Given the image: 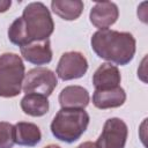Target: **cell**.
Segmentation results:
<instances>
[{"mask_svg":"<svg viewBox=\"0 0 148 148\" xmlns=\"http://www.w3.org/2000/svg\"><path fill=\"white\" fill-rule=\"evenodd\" d=\"M53 30L54 23L47 7L42 2H30L23 9L22 16L10 24L8 38L21 47L31 42L49 39Z\"/></svg>","mask_w":148,"mask_h":148,"instance_id":"obj_1","label":"cell"},{"mask_svg":"<svg viewBox=\"0 0 148 148\" xmlns=\"http://www.w3.org/2000/svg\"><path fill=\"white\" fill-rule=\"evenodd\" d=\"M97 57L116 65H127L135 54L136 42L132 34L110 29L96 31L90 39Z\"/></svg>","mask_w":148,"mask_h":148,"instance_id":"obj_2","label":"cell"},{"mask_svg":"<svg viewBox=\"0 0 148 148\" xmlns=\"http://www.w3.org/2000/svg\"><path fill=\"white\" fill-rule=\"evenodd\" d=\"M89 125V114L83 109H60L51 123L53 136L72 143L81 138Z\"/></svg>","mask_w":148,"mask_h":148,"instance_id":"obj_3","label":"cell"},{"mask_svg":"<svg viewBox=\"0 0 148 148\" xmlns=\"http://www.w3.org/2000/svg\"><path fill=\"white\" fill-rule=\"evenodd\" d=\"M24 76V64L18 54L7 52L0 56V97L17 96L22 90Z\"/></svg>","mask_w":148,"mask_h":148,"instance_id":"obj_4","label":"cell"},{"mask_svg":"<svg viewBox=\"0 0 148 148\" xmlns=\"http://www.w3.org/2000/svg\"><path fill=\"white\" fill-rule=\"evenodd\" d=\"M58 84L56 74L45 67H36L30 69L23 80L22 89L25 94H39L49 97Z\"/></svg>","mask_w":148,"mask_h":148,"instance_id":"obj_5","label":"cell"},{"mask_svg":"<svg viewBox=\"0 0 148 148\" xmlns=\"http://www.w3.org/2000/svg\"><path fill=\"white\" fill-rule=\"evenodd\" d=\"M128 135L126 123L120 118H110L104 123L101 135L95 142L97 148H124Z\"/></svg>","mask_w":148,"mask_h":148,"instance_id":"obj_6","label":"cell"},{"mask_svg":"<svg viewBox=\"0 0 148 148\" xmlns=\"http://www.w3.org/2000/svg\"><path fill=\"white\" fill-rule=\"evenodd\" d=\"M88 71V61L86 57L77 51L65 52L58 62L57 75L64 80H75L82 77Z\"/></svg>","mask_w":148,"mask_h":148,"instance_id":"obj_7","label":"cell"},{"mask_svg":"<svg viewBox=\"0 0 148 148\" xmlns=\"http://www.w3.org/2000/svg\"><path fill=\"white\" fill-rule=\"evenodd\" d=\"M118 16H119L118 7L114 2L111 1L96 2L89 14L91 24L98 28V30L109 29V27L116 23Z\"/></svg>","mask_w":148,"mask_h":148,"instance_id":"obj_8","label":"cell"},{"mask_svg":"<svg viewBox=\"0 0 148 148\" xmlns=\"http://www.w3.org/2000/svg\"><path fill=\"white\" fill-rule=\"evenodd\" d=\"M23 59L34 65H46L52 60L50 39L31 42L20 47Z\"/></svg>","mask_w":148,"mask_h":148,"instance_id":"obj_9","label":"cell"},{"mask_svg":"<svg viewBox=\"0 0 148 148\" xmlns=\"http://www.w3.org/2000/svg\"><path fill=\"white\" fill-rule=\"evenodd\" d=\"M121 81V75L117 66L111 65L110 62L102 64L92 75V83L95 89L105 90L116 88Z\"/></svg>","mask_w":148,"mask_h":148,"instance_id":"obj_10","label":"cell"},{"mask_svg":"<svg viewBox=\"0 0 148 148\" xmlns=\"http://www.w3.org/2000/svg\"><path fill=\"white\" fill-rule=\"evenodd\" d=\"M89 101L88 90L81 86L65 87L59 94V103L62 109H84Z\"/></svg>","mask_w":148,"mask_h":148,"instance_id":"obj_11","label":"cell"},{"mask_svg":"<svg viewBox=\"0 0 148 148\" xmlns=\"http://www.w3.org/2000/svg\"><path fill=\"white\" fill-rule=\"evenodd\" d=\"M125 101L126 92L120 86L105 90L95 89L92 94V104L101 110L119 108L125 103Z\"/></svg>","mask_w":148,"mask_h":148,"instance_id":"obj_12","label":"cell"},{"mask_svg":"<svg viewBox=\"0 0 148 148\" xmlns=\"http://www.w3.org/2000/svg\"><path fill=\"white\" fill-rule=\"evenodd\" d=\"M14 131H15V143L20 146L34 147L42 139L40 130L34 123L18 121L14 125Z\"/></svg>","mask_w":148,"mask_h":148,"instance_id":"obj_13","label":"cell"},{"mask_svg":"<svg viewBox=\"0 0 148 148\" xmlns=\"http://www.w3.org/2000/svg\"><path fill=\"white\" fill-rule=\"evenodd\" d=\"M52 12L65 21H74L83 12L81 0H53L51 1Z\"/></svg>","mask_w":148,"mask_h":148,"instance_id":"obj_14","label":"cell"},{"mask_svg":"<svg viewBox=\"0 0 148 148\" xmlns=\"http://www.w3.org/2000/svg\"><path fill=\"white\" fill-rule=\"evenodd\" d=\"M50 104L47 97L39 94H25V96L21 99V109L22 111L31 117H42L46 114L49 111Z\"/></svg>","mask_w":148,"mask_h":148,"instance_id":"obj_15","label":"cell"},{"mask_svg":"<svg viewBox=\"0 0 148 148\" xmlns=\"http://www.w3.org/2000/svg\"><path fill=\"white\" fill-rule=\"evenodd\" d=\"M15 143L14 125L7 121H0V148H13Z\"/></svg>","mask_w":148,"mask_h":148,"instance_id":"obj_16","label":"cell"},{"mask_svg":"<svg viewBox=\"0 0 148 148\" xmlns=\"http://www.w3.org/2000/svg\"><path fill=\"white\" fill-rule=\"evenodd\" d=\"M10 5H12L10 0H0V13H5L6 10H8Z\"/></svg>","mask_w":148,"mask_h":148,"instance_id":"obj_17","label":"cell"},{"mask_svg":"<svg viewBox=\"0 0 148 148\" xmlns=\"http://www.w3.org/2000/svg\"><path fill=\"white\" fill-rule=\"evenodd\" d=\"M76 148H97V146H96V143H95V142L86 141V142H82L81 145H79Z\"/></svg>","mask_w":148,"mask_h":148,"instance_id":"obj_18","label":"cell"},{"mask_svg":"<svg viewBox=\"0 0 148 148\" xmlns=\"http://www.w3.org/2000/svg\"><path fill=\"white\" fill-rule=\"evenodd\" d=\"M44 148H61V147H59L58 145H49V146H45Z\"/></svg>","mask_w":148,"mask_h":148,"instance_id":"obj_19","label":"cell"}]
</instances>
